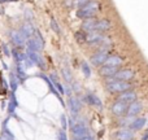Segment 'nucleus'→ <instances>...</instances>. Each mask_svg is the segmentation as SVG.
I'll return each mask as SVG.
<instances>
[{
  "instance_id": "nucleus-1",
  "label": "nucleus",
  "mask_w": 148,
  "mask_h": 140,
  "mask_svg": "<svg viewBox=\"0 0 148 140\" xmlns=\"http://www.w3.org/2000/svg\"><path fill=\"white\" fill-rule=\"evenodd\" d=\"M99 3L97 1H88L87 4L82 5L81 8L77 9V17L78 18H82V20H87V18H94L95 14H96L97 9H99Z\"/></svg>"
},
{
  "instance_id": "nucleus-2",
  "label": "nucleus",
  "mask_w": 148,
  "mask_h": 140,
  "mask_svg": "<svg viewBox=\"0 0 148 140\" xmlns=\"http://www.w3.org/2000/svg\"><path fill=\"white\" fill-rule=\"evenodd\" d=\"M70 130H72V134H73V138L74 140H79L83 136L88 135L90 134V130H88V126H87L86 121L84 120H74V123L70 126Z\"/></svg>"
},
{
  "instance_id": "nucleus-3",
  "label": "nucleus",
  "mask_w": 148,
  "mask_h": 140,
  "mask_svg": "<svg viewBox=\"0 0 148 140\" xmlns=\"http://www.w3.org/2000/svg\"><path fill=\"white\" fill-rule=\"evenodd\" d=\"M107 89L109 92H116V94H122L125 91H129L131 88L130 82H122V81H116L113 78H109V81L105 84Z\"/></svg>"
},
{
  "instance_id": "nucleus-4",
  "label": "nucleus",
  "mask_w": 148,
  "mask_h": 140,
  "mask_svg": "<svg viewBox=\"0 0 148 140\" xmlns=\"http://www.w3.org/2000/svg\"><path fill=\"white\" fill-rule=\"evenodd\" d=\"M26 46H27V51L33 52H40L44 48V39L38 30L34 31V35L30 39H27Z\"/></svg>"
},
{
  "instance_id": "nucleus-5",
  "label": "nucleus",
  "mask_w": 148,
  "mask_h": 140,
  "mask_svg": "<svg viewBox=\"0 0 148 140\" xmlns=\"http://www.w3.org/2000/svg\"><path fill=\"white\" fill-rule=\"evenodd\" d=\"M68 108H69V112L72 114V118L77 120L79 112H81V108H82L81 100L75 96H69V99H68Z\"/></svg>"
},
{
  "instance_id": "nucleus-6",
  "label": "nucleus",
  "mask_w": 148,
  "mask_h": 140,
  "mask_svg": "<svg viewBox=\"0 0 148 140\" xmlns=\"http://www.w3.org/2000/svg\"><path fill=\"white\" fill-rule=\"evenodd\" d=\"M134 76H135V73H134V70L131 69H118L117 73L114 74V75L112 76L113 79H116V81H122V82H130L131 79H134Z\"/></svg>"
},
{
  "instance_id": "nucleus-7",
  "label": "nucleus",
  "mask_w": 148,
  "mask_h": 140,
  "mask_svg": "<svg viewBox=\"0 0 148 140\" xmlns=\"http://www.w3.org/2000/svg\"><path fill=\"white\" fill-rule=\"evenodd\" d=\"M105 40V36L101 33L97 31H91V33H86V43L91 44V46H96V44H101Z\"/></svg>"
},
{
  "instance_id": "nucleus-8",
  "label": "nucleus",
  "mask_w": 148,
  "mask_h": 140,
  "mask_svg": "<svg viewBox=\"0 0 148 140\" xmlns=\"http://www.w3.org/2000/svg\"><path fill=\"white\" fill-rule=\"evenodd\" d=\"M26 57H27V59L30 60L34 65H36V66L40 68V69H46V62H44L43 57L40 56V53H39V52L27 51V52H26Z\"/></svg>"
},
{
  "instance_id": "nucleus-9",
  "label": "nucleus",
  "mask_w": 148,
  "mask_h": 140,
  "mask_svg": "<svg viewBox=\"0 0 148 140\" xmlns=\"http://www.w3.org/2000/svg\"><path fill=\"white\" fill-rule=\"evenodd\" d=\"M83 100L86 104L91 105V107L96 108V109H101L103 108V102H101V100H100V97L96 96L95 94H92V92H87L83 96Z\"/></svg>"
},
{
  "instance_id": "nucleus-10",
  "label": "nucleus",
  "mask_w": 148,
  "mask_h": 140,
  "mask_svg": "<svg viewBox=\"0 0 148 140\" xmlns=\"http://www.w3.org/2000/svg\"><path fill=\"white\" fill-rule=\"evenodd\" d=\"M108 56H109V53H108L107 49H100L99 52H96V53L91 57L92 65H94V66H101V65H104Z\"/></svg>"
},
{
  "instance_id": "nucleus-11",
  "label": "nucleus",
  "mask_w": 148,
  "mask_h": 140,
  "mask_svg": "<svg viewBox=\"0 0 148 140\" xmlns=\"http://www.w3.org/2000/svg\"><path fill=\"white\" fill-rule=\"evenodd\" d=\"M142 109H143V105H142V102L138 101V100H135V101L130 102V104L127 105L126 114H127V117H135L136 114H139V113L142 112Z\"/></svg>"
},
{
  "instance_id": "nucleus-12",
  "label": "nucleus",
  "mask_w": 148,
  "mask_h": 140,
  "mask_svg": "<svg viewBox=\"0 0 148 140\" xmlns=\"http://www.w3.org/2000/svg\"><path fill=\"white\" fill-rule=\"evenodd\" d=\"M9 36H10V40H12V43L14 44L16 47H18V48H22V47L26 46V40H25V38H23V36L20 34V31L12 30L9 33Z\"/></svg>"
},
{
  "instance_id": "nucleus-13",
  "label": "nucleus",
  "mask_w": 148,
  "mask_h": 140,
  "mask_svg": "<svg viewBox=\"0 0 148 140\" xmlns=\"http://www.w3.org/2000/svg\"><path fill=\"white\" fill-rule=\"evenodd\" d=\"M110 110H112V113L114 115H117V117H121V115L126 114V110H127V104H125V102L117 100V101H116L114 104L110 107Z\"/></svg>"
},
{
  "instance_id": "nucleus-14",
  "label": "nucleus",
  "mask_w": 148,
  "mask_h": 140,
  "mask_svg": "<svg viewBox=\"0 0 148 140\" xmlns=\"http://www.w3.org/2000/svg\"><path fill=\"white\" fill-rule=\"evenodd\" d=\"M118 100L129 105L130 102L136 100V94L134 91H131V89H129V91H125V92H122V94H120V99Z\"/></svg>"
},
{
  "instance_id": "nucleus-15",
  "label": "nucleus",
  "mask_w": 148,
  "mask_h": 140,
  "mask_svg": "<svg viewBox=\"0 0 148 140\" xmlns=\"http://www.w3.org/2000/svg\"><path fill=\"white\" fill-rule=\"evenodd\" d=\"M34 31H35L34 26L31 25V23H29V22H26L25 25H22V27L20 29V34L25 38V40L26 39H30L31 36L34 35Z\"/></svg>"
},
{
  "instance_id": "nucleus-16",
  "label": "nucleus",
  "mask_w": 148,
  "mask_h": 140,
  "mask_svg": "<svg viewBox=\"0 0 148 140\" xmlns=\"http://www.w3.org/2000/svg\"><path fill=\"white\" fill-rule=\"evenodd\" d=\"M146 122H147V120H146V118H143V117H140V118H134L133 122L130 123V126H129L127 128L135 132V131L142 130V128L144 127V125H146Z\"/></svg>"
},
{
  "instance_id": "nucleus-17",
  "label": "nucleus",
  "mask_w": 148,
  "mask_h": 140,
  "mask_svg": "<svg viewBox=\"0 0 148 140\" xmlns=\"http://www.w3.org/2000/svg\"><path fill=\"white\" fill-rule=\"evenodd\" d=\"M116 138H117V140H133L135 138V134H134V131L129 130V128H122L117 132Z\"/></svg>"
},
{
  "instance_id": "nucleus-18",
  "label": "nucleus",
  "mask_w": 148,
  "mask_h": 140,
  "mask_svg": "<svg viewBox=\"0 0 148 140\" xmlns=\"http://www.w3.org/2000/svg\"><path fill=\"white\" fill-rule=\"evenodd\" d=\"M117 70H118V68L105 66V65H103L101 69H100V75H101L103 78H112V76L117 73Z\"/></svg>"
},
{
  "instance_id": "nucleus-19",
  "label": "nucleus",
  "mask_w": 148,
  "mask_h": 140,
  "mask_svg": "<svg viewBox=\"0 0 148 140\" xmlns=\"http://www.w3.org/2000/svg\"><path fill=\"white\" fill-rule=\"evenodd\" d=\"M122 64V59L117 55H113V56H108V59L105 60L104 65L105 66H114V68H118L120 65Z\"/></svg>"
},
{
  "instance_id": "nucleus-20",
  "label": "nucleus",
  "mask_w": 148,
  "mask_h": 140,
  "mask_svg": "<svg viewBox=\"0 0 148 140\" xmlns=\"http://www.w3.org/2000/svg\"><path fill=\"white\" fill-rule=\"evenodd\" d=\"M95 25H96V20H95V18H87V20H83V22H82V30L86 31V33L95 31Z\"/></svg>"
},
{
  "instance_id": "nucleus-21",
  "label": "nucleus",
  "mask_w": 148,
  "mask_h": 140,
  "mask_svg": "<svg viewBox=\"0 0 148 140\" xmlns=\"http://www.w3.org/2000/svg\"><path fill=\"white\" fill-rule=\"evenodd\" d=\"M110 29V21L108 20H99L96 21V25H95V31L97 33H103V31H107Z\"/></svg>"
},
{
  "instance_id": "nucleus-22",
  "label": "nucleus",
  "mask_w": 148,
  "mask_h": 140,
  "mask_svg": "<svg viewBox=\"0 0 148 140\" xmlns=\"http://www.w3.org/2000/svg\"><path fill=\"white\" fill-rule=\"evenodd\" d=\"M17 105H18V102H17V100H16L14 92H12V94H10V100H9V102H8V113H9L10 115L14 114V110H16V108H17Z\"/></svg>"
},
{
  "instance_id": "nucleus-23",
  "label": "nucleus",
  "mask_w": 148,
  "mask_h": 140,
  "mask_svg": "<svg viewBox=\"0 0 148 140\" xmlns=\"http://www.w3.org/2000/svg\"><path fill=\"white\" fill-rule=\"evenodd\" d=\"M9 82H10V89H12V92H16V89H17L18 87V83H20V81H18V78L16 76V74H10L9 76Z\"/></svg>"
},
{
  "instance_id": "nucleus-24",
  "label": "nucleus",
  "mask_w": 148,
  "mask_h": 140,
  "mask_svg": "<svg viewBox=\"0 0 148 140\" xmlns=\"http://www.w3.org/2000/svg\"><path fill=\"white\" fill-rule=\"evenodd\" d=\"M13 57H14V60L17 61V64H22L26 60V55L21 53V52H18V51H13Z\"/></svg>"
},
{
  "instance_id": "nucleus-25",
  "label": "nucleus",
  "mask_w": 148,
  "mask_h": 140,
  "mask_svg": "<svg viewBox=\"0 0 148 140\" xmlns=\"http://www.w3.org/2000/svg\"><path fill=\"white\" fill-rule=\"evenodd\" d=\"M81 69H82V71H83V74H84V76H86V78H90V76H91V68H90V65L87 64L86 61L82 62Z\"/></svg>"
},
{
  "instance_id": "nucleus-26",
  "label": "nucleus",
  "mask_w": 148,
  "mask_h": 140,
  "mask_svg": "<svg viewBox=\"0 0 148 140\" xmlns=\"http://www.w3.org/2000/svg\"><path fill=\"white\" fill-rule=\"evenodd\" d=\"M62 75H64V79L68 82V84H70L73 82V76H72V73H70L69 69H66V68H64L62 69Z\"/></svg>"
},
{
  "instance_id": "nucleus-27",
  "label": "nucleus",
  "mask_w": 148,
  "mask_h": 140,
  "mask_svg": "<svg viewBox=\"0 0 148 140\" xmlns=\"http://www.w3.org/2000/svg\"><path fill=\"white\" fill-rule=\"evenodd\" d=\"M51 29L56 34H61V29H60L59 23H57V21L55 20V18H51Z\"/></svg>"
},
{
  "instance_id": "nucleus-28",
  "label": "nucleus",
  "mask_w": 148,
  "mask_h": 140,
  "mask_svg": "<svg viewBox=\"0 0 148 140\" xmlns=\"http://www.w3.org/2000/svg\"><path fill=\"white\" fill-rule=\"evenodd\" d=\"M88 1H91V0H72V3H73L74 7H78V8H81L82 5L87 4Z\"/></svg>"
},
{
  "instance_id": "nucleus-29",
  "label": "nucleus",
  "mask_w": 148,
  "mask_h": 140,
  "mask_svg": "<svg viewBox=\"0 0 148 140\" xmlns=\"http://www.w3.org/2000/svg\"><path fill=\"white\" fill-rule=\"evenodd\" d=\"M75 39L78 42H81V43H83V42L86 40V34H83L82 31H79V33H75Z\"/></svg>"
},
{
  "instance_id": "nucleus-30",
  "label": "nucleus",
  "mask_w": 148,
  "mask_h": 140,
  "mask_svg": "<svg viewBox=\"0 0 148 140\" xmlns=\"http://www.w3.org/2000/svg\"><path fill=\"white\" fill-rule=\"evenodd\" d=\"M57 140H68L66 132L64 130H59L57 131Z\"/></svg>"
},
{
  "instance_id": "nucleus-31",
  "label": "nucleus",
  "mask_w": 148,
  "mask_h": 140,
  "mask_svg": "<svg viewBox=\"0 0 148 140\" xmlns=\"http://www.w3.org/2000/svg\"><path fill=\"white\" fill-rule=\"evenodd\" d=\"M61 125H62V128H61V130H66V128H68V123H66V115H64V114H62L61 115Z\"/></svg>"
},
{
  "instance_id": "nucleus-32",
  "label": "nucleus",
  "mask_w": 148,
  "mask_h": 140,
  "mask_svg": "<svg viewBox=\"0 0 148 140\" xmlns=\"http://www.w3.org/2000/svg\"><path fill=\"white\" fill-rule=\"evenodd\" d=\"M3 52L5 53V56H7V57H10V51L8 49V46H5V44L3 46Z\"/></svg>"
},
{
  "instance_id": "nucleus-33",
  "label": "nucleus",
  "mask_w": 148,
  "mask_h": 140,
  "mask_svg": "<svg viewBox=\"0 0 148 140\" xmlns=\"http://www.w3.org/2000/svg\"><path fill=\"white\" fill-rule=\"evenodd\" d=\"M79 140H95V139H94V138H92V136H91V135H90V134H88V135L83 136V138H81V139H79Z\"/></svg>"
},
{
  "instance_id": "nucleus-34",
  "label": "nucleus",
  "mask_w": 148,
  "mask_h": 140,
  "mask_svg": "<svg viewBox=\"0 0 148 140\" xmlns=\"http://www.w3.org/2000/svg\"><path fill=\"white\" fill-rule=\"evenodd\" d=\"M143 140H148V136H147V135H144V136H143Z\"/></svg>"
}]
</instances>
